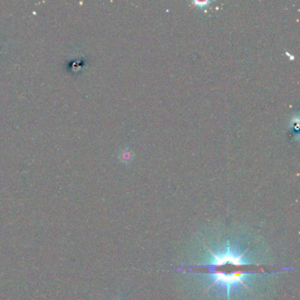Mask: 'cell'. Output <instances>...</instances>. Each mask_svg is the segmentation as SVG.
<instances>
[{
  "label": "cell",
  "mask_w": 300,
  "mask_h": 300,
  "mask_svg": "<svg viewBox=\"0 0 300 300\" xmlns=\"http://www.w3.org/2000/svg\"><path fill=\"white\" fill-rule=\"evenodd\" d=\"M214 259V262L212 266L213 267H220V266L226 265L227 263H231L235 266H243L244 263L242 262V256L244 254L240 255V256H237L235 253L231 251L230 249L227 250V253H224L223 255H216L214 253L211 251Z\"/></svg>",
  "instance_id": "cell-2"
},
{
  "label": "cell",
  "mask_w": 300,
  "mask_h": 300,
  "mask_svg": "<svg viewBox=\"0 0 300 300\" xmlns=\"http://www.w3.org/2000/svg\"><path fill=\"white\" fill-rule=\"evenodd\" d=\"M210 272L213 274V280H214L212 284H211V286H214L215 284H217V283L226 285L227 289V293H228V300H229V293H230L231 289L233 286L238 284L245 285V283L243 281L242 278L247 273L246 271H236L233 272L232 274H226L223 272L215 271V270H211Z\"/></svg>",
  "instance_id": "cell-1"
}]
</instances>
